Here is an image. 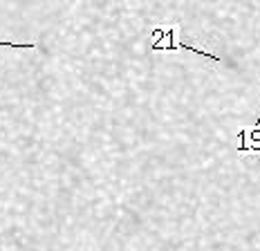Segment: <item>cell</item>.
<instances>
[{
    "mask_svg": "<svg viewBox=\"0 0 260 251\" xmlns=\"http://www.w3.org/2000/svg\"><path fill=\"white\" fill-rule=\"evenodd\" d=\"M0 47H14V50H29V47H36V43H7V41H0Z\"/></svg>",
    "mask_w": 260,
    "mask_h": 251,
    "instance_id": "obj_1",
    "label": "cell"
}]
</instances>
